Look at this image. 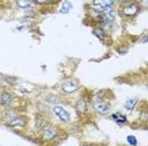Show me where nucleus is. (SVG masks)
Masks as SVG:
<instances>
[{"label":"nucleus","mask_w":148,"mask_h":146,"mask_svg":"<svg viewBox=\"0 0 148 146\" xmlns=\"http://www.w3.org/2000/svg\"><path fill=\"white\" fill-rule=\"evenodd\" d=\"M140 3H142V5H143V6H146V5H147V0H140Z\"/></svg>","instance_id":"obj_19"},{"label":"nucleus","mask_w":148,"mask_h":146,"mask_svg":"<svg viewBox=\"0 0 148 146\" xmlns=\"http://www.w3.org/2000/svg\"><path fill=\"white\" fill-rule=\"evenodd\" d=\"M14 102V96H13L12 92H8V91H4L1 95H0V103L3 106H12V103Z\"/></svg>","instance_id":"obj_8"},{"label":"nucleus","mask_w":148,"mask_h":146,"mask_svg":"<svg viewBox=\"0 0 148 146\" xmlns=\"http://www.w3.org/2000/svg\"><path fill=\"white\" fill-rule=\"evenodd\" d=\"M137 102H138V99H137V98H130V99H128V101L125 102L124 107H125L127 110H133L134 107H136Z\"/></svg>","instance_id":"obj_11"},{"label":"nucleus","mask_w":148,"mask_h":146,"mask_svg":"<svg viewBox=\"0 0 148 146\" xmlns=\"http://www.w3.org/2000/svg\"><path fill=\"white\" fill-rule=\"evenodd\" d=\"M53 114H55L56 117L58 118V120H61L62 122L70 121V114L63 107H61V106H55V107H53Z\"/></svg>","instance_id":"obj_5"},{"label":"nucleus","mask_w":148,"mask_h":146,"mask_svg":"<svg viewBox=\"0 0 148 146\" xmlns=\"http://www.w3.org/2000/svg\"><path fill=\"white\" fill-rule=\"evenodd\" d=\"M127 140H128V142H129L132 146H136L137 145V139L134 137V136H128Z\"/></svg>","instance_id":"obj_18"},{"label":"nucleus","mask_w":148,"mask_h":146,"mask_svg":"<svg viewBox=\"0 0 148 146\" xmlns=\"http://www.w3.org/2000/svg\"><path fill=\"white\" fill-rule=\"evenodd\" d=\"M75 108H76L77 114H80V115L86 114L87 108H89V101H86V99H84V98L79 99V101L76 102V105H75Z\"/></svg>","instance_id":"obj_9"},{"label":"nucleus","mask_w":148,"mask_h":146,"mask_svg":"<svg viewBox=\"0 0 148 146\" xmlns=\"http://www.w3.org/2000/svg\"><path fill=\"white\" fill-rule=\"evenodd\" d=\"M57 135H58V128L53 125H47L46 127H43L41 130V139L46 142L52 141Z\"/></svg>","instance_id":"obj_2"},{"label":"nucleus","mask_w":148,"mask_h":146,"mask_svg":"<svg viewBox=\"0 0 148 146\" xmlns=\"http://www.w3.org/2000/svg\"><path fill=\"white\" fill-rule=\"evenodd\" d=\"M5 116L9 118V120H12V118L16 117V116H18V114H16V111H15V110L8 108V110H6V111H5Z\"/></svg>","instance_id":"obj_15"},{"label":"nucleus","mask_w":148,"mask_h":146,"mask_svg":"<svg viewBox=\"0 0 148 146\" xmlns=\"http://www.w3.org/2000/svg\"><path fill=\"white\" fill-rule=\"evenodd\" d=\"M112 108V105L108 101H95L94 102V110L100 115H105Z\"/></svg>","instance_id":"obj_4"},{"label":"nucleus","mask_w":148,"mask_h":146,"mask_svg":"<svg viewBox=\"0 0 148 146\" xmlns=\"http://www.w3.org/2000/svg\"><path fill=\"white\" fill-rule=\"evenodd\" d=\"M92 33H94V34H95L96 36H99L101 41H104V34H103V30H101V29H94Z\"/></svg>","instance_id":"obj_17"},{"label":"nucleus","mask_w":148,"mask_h":146,"mask_svg":"<svg viewBox=\"0 0 148 146\" xmlns=\"http://www.w3.org/2000/svg\"><path fill=\"white\" fill-rule=\"evenodd\" d=\"M27 124H28V118L24 117V116H19L18 115L16 117L9 120L8 126H10V127H24Z\"/></svg>","instance_id":"obj_7"},{"label":"nucleus","mask_w":148,"mask_h":146,"mask_svg":"<svg viewBox=\"0 0 148 146\" xmlns=\"http://www.w3.org/2000/svg\"><path fill=\"white\" fill-rule=\"evenodd\" d=\"M58 0H34V3L39 5H48V4H55Z\"/></svg>","instance_id":"obj_16"},{"label":"nucleus","mask_w":148,"mask_h":146,"mask_svg":"<svg viewBox=\"0 0 148 146\" xmlns=\"http://www.w3.org/2000/svg\"><path fill=\"white\" fill-rule=\"evenodd\" d=\"M119 3H123V1H127V0H118Z\"/></svg>","instance_id":"obj_21"},{"label":"nucleus","mask_w":148,"mask_h":146,"mask_svg":"<svg viewBox=\"0 0 148 146\" xmlns=\"http://www.w3.org/2000/svg\"><path fill=\"white\" fill-rule=\"evenodd\" d=\"M79 87H80L79 81H76V79H72V78L66 79V81L62 83V91L65 92V93H67V95L76 92L77 89H79Z\"/></svg>","instance_id":"obj_3"},{"label":"nucleus","mask_w":148,"mask_h":146,"mask_svg":"<svg viewBox=\"0 0 148 146\" xmlns=\"http://www.w3.org/2000/svg\"><path fill=\"white\" fill-rule=\"evenodd\" d=\"M47 125H48V124H47V121L45 120V118L41 117V116H37V118H36V127L38 128V130H42V128L46 127Z\"/></svg>","instance_id":"obj_10"},{"label":"nucleus","mask_w":148,"mask_h":146,"mask_svg":"<svg viewBox=\"0 0 148 146\" xmlns=\"http://www.w3.org/2000/svg\"><path fill=\"white\" fill-rule=\"evenodd\" d=\"M16 5L23 9L29 8V6H31V0H16Z\"/></svg>","instance_id":"obj_13"},{"label":"nucleus","mask_w":148,"mask_h":146,"mask_svg":"<svg viewBox=\"0 0 148 146\" xmlns=\"http://www.w3.org/2000/svg\"><path fill=\"white\" fill-rule=\"evenodd\" d=\"M140 11V4H138L134 0H127L123 1L119 8V14L125 18H133Z\"/></svg>","instance_id":"obj_1"},{"label":"nucleus","mask_w":148,"mask_h":146,"mask_svg":"<svg viewBox=\"0 0 148 146\" xmlns=\"http://www.w3.org/2000/svg\"><path fill=\"white\" fill-rule=\"evenodd\" d=\"M112 117L114 118V120H116L118 124H124V122L127 121V117H125V116H123V115H120V114H114Z\"/></svg>","instance_id":"obj_14"},{"label":"nucleus","mask_w":148,"mask_h":146,"mask_svg":"<svg viewBox=\"0 0 148 146\" xmlns=\"http://www.w3.org/2000/svg\"><path fill=\"white\" fill-rule=\"evenodd\" d=\"M92 5L99 10H109V9H113L114 6V0H92Z\"/></svg>","instance_id":"obj_6"},{"label":"nucleus","mask_w":148,"mask_h":146,"mask_svg":"<svg viewBox=\"0 0 148 146\" xmlns=\"http://www.w3.org/2000/svg\"><path fill=\"white\" fill-rule=\"evenodd\" d=\"M71 8H72L71 3H70V1H65V3H63V5H62V8L60 9V13H61V14H66V13H69L70 10H71Z\"/></svg>","instance_id":"obj_12"},{"label":"nucleus","mask_w":148,"mask_h":146,"mask_svg":"<svg viewBox=\"0 0 148 146\" xmlns=\"http://www.w3.org/2000/svg\"><path fill=\"white\" fill-rule=\"evenodd\" d=\"M82 146H99V145H94V144H84Z\"/></svg>","instance_id":"obj_20"}]
</instances>
